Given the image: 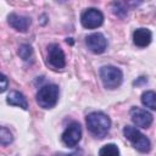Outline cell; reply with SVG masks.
<instances>
[{"mask_svg":"<svg viewBox=\"0 0 156 156\" xmlns=\"http://www.w3.org/2000/svg\"><path fill=\"white\" fill-rule=\"evenodd\" d=\"M89 132L96 138H105L111 128V119L107 115L100 111L91 112L85 118Z\"/></svg>","mask_w":156,"mask_h":156,"instance_id":"obj_1","label":"cell"},{"mask_svg":"<svg viewBox=\"0 0 156 156\" xmlns=\"http://www.w3.org/2000/svg\"><path fill=\"white\" fill-rule=\"evenodd\" d=\"M58 95H60V89L56 84H46L38 90L35 95V100L40 107L48 110L56 106L58 101Z\"/></svg>","mask_w":156,"mask_h":156,"instance_id":"obj_2","label":"cell"},{"mask_svg":"<svg viewBox=\"0 0 156 156\" xmlns=\"http://www.w3.org/2000/svg\"><path fill=\"white\" fill-rule=\"evenodd\" d=\"M100 79L106 89H117L123 82V73L118 67L112 65H106L100 68Z\"/></svg>","mask_w":156,"mask_h":156,"instance_id":"obj_3","label":"cell"},{"mask_svg":"<svg viewBox=\"0 0 156 156\" xmlns=\"http://www.w3.org/2000/svg\"><path fill=\"white\" fill-rule=\"evenodd\" d=\"M123 135L126 139L130 141L134 149H136L139 152H149L151 150V143L146 135H144L139 129L132 126H126L123 128Z\"/></svg>","mask_w":156,"mask_h":156,"instance_id":"obj_4","label":"cell"},{"mask_svg":"<svg viewBox=\"0 0 156 156\" xmlns=\"http://www.w3.org/2000/svg\"><path fill=\"white\" fill-rule=\"evenodd\" d=\"M80 23L87 29H95L104 23V15L98 9L89 7L82 12Z\"/></svg>","mask_w":156,"mask_h":156,"instance_id":"obj_5","label":"cell"},{"mask_svg":"<svg viewBox=\"0 0 156 156\" xmlns=\"http://www.w3.org/2000/svg\"><path fill=\"white\" fill-rule=\"evenodd\" d=\"M82 139V127L78 122H71L61 135L62 143L68 147H74Z\"/></svg>","mask_w":156,"mask_h":156,"instance_id":"obj_6","label":"cell"},{"mask_svg":"<svg viewBox=\"0 0 156 156\" xmlns=\"http://www.w3.org/2000/svg\"><path fill=\"white\" fill-rule=\"evenodd\" d=\"M48 62L55 69H62L66 66L65 52L58 44H50L48 46Z\"/></svg>","mask_w":156,"mask_h":156,"instance_id":"obj_7","label":"cell"},{"mask_svg":"<svg viewBox=\"0 0 156 156\" xmlns=\"http://www.w3.org/2000/svg\"><path fill=\"white\" fill-rule=\"evenodd\" d=\"M129 115L132 122L139 128H149L154 121V117L149 111L140 108L138 106H133L129 111Z\"/></svg>","mask_w":156,"mask_h":156,"instance_id":"obj_8","label":"cell"},{"mask_svg":"<svg viewBox=\"0 0 156 156\" xmlns=\"http://www.w3.org/2000/svg\"><path fill=\"white\" fill-rule=\"evenodd\" d=\"M88 49L94 54H102L107 48V39L102 33H91L85 38Z\"/></svg>","mask_w":156,"mask_h":156,"instance_id":"obj_9","label":"cell"},{"mask_svg":"<svg viewBox=\"0 0 156 156\" xmlns=\"http://www.w3.org/2000/svg\"><path fill=\"white\" fill-rule=\"evenodd\" d=\"M7 22L10 24V27H12L17 32H27L29 26H30V18L27 17V16H23V15H18V13H10L7 16Z\"/></svg>","mask_w":156,"mask_h":156,"instance_id":"obj_10","label":"cell"},{"mask_svg":"<svg viewBox=\"0 0 156 156\" xmlns=\"http://www.w3.org/2000/svg\"><path fill=\"white\" fill-rule=\"evenodd\" d=\"M152 40V33L147 28H138L133 32V43L138 48H146Z\"/></svg>","mask_w":156,"mask_h":156,"instance_id":"obj_11","label":"cell"},{"mask_svg":"<svg viewBox=\"0 0 156 156\" xmlns=\"http://www.w3.org/2000/svg\"><path fill=\"white\" fill-rule=\"evenodd\" d=\"M6 102L9 105H12V106H18V107H21L23 110L28 108V102H27L26 96L22 93L16 91V90L10 91V94L6 98Z\"/></svg>","mask_w":156,"mask_h":156,"instance_id":"obj_12","label":"cell"},{"mask_svg":"<svg viewBox=\"0 0 156 156\" xmlns=\"http://www.w3.org/2000/svg\"><path fill=\"white\" fill-rule=\"evenodd\" d=\"M141 104L150 110H156V94L154 90H147L141 94Z\"/></svg>","mask_w":156,"mask_h":156,"instance_id":"obj_13","label":"cell"},{"mask_svg":"<svg viewBox=\"0 0 156 156\" xmlns=\"http://www.w3.org/2000/svg\"><path fill=\"white\" fill-rule=\"evenodd\" d=\"M99 156H119V149L115 144H106L99 150Z\"/></svg>","mask_w":156,"mask_h":156,"instance_id":"obj_14","label":"cell"},{"mask_svg":"<svg viewBox=\"0 0 156 156\" xmlns=\"http://www.w3.org/2000/svg\"><path fill=\"white\" fill-rule=\"evenodd\" d=\"M13 140V136H12V133L10 132L9 128L6 127H2L0 126V145H10Z\"/></svg>","mask_w":156,"mask_h":156,"instance_id":"obj_15","label":"cell"},{"mask_svg":"<svg viewBox=\"0 0 156 156\" xmlns=\"http://www.w3.org/2000/svg\"><path fill=\"white\" fill-rule=\"evenodd\" d=\"M18 55L23 61H28L33 55V49L28 44H22L18 49Z\"/></svg>","mask_w":156,"mask_h":156,"instance_id":"obj_16","label":"cell"},{"mask_svg":"<svg viewBox=\"0 0 156 156\" xmlns=\"http://www.w3.org/2000/svg\"><path fill=\"white\" fill-rule=\"evenodd\" d=\"M112 9H113V13L121 18H124L127 16V9L124 7V5L122 2H113L112 4Z\"/></svg>","mask_w":156,"mask_h":156,"instance_id":"obj_17","label":"cell"},{"mask_svg":"<svg viewBox=\"0 0 156 156\" xmlns=\"http://www.w3.org/2000/svg\"><path fill=\"white\" fill-rule=\"evenodd\" d=\"M7 88H9V79H7V77L5 74H2L0 72V93L6 91Z\"/></svg>","mask_w":156,"mask_h":156,"instance_id":"obj_18","label":"cell"},{"mask_svg":"<svg viewBox=\"0 0 156 156\" xmlns=\"http://www.w3.org/2000/svg\"><path fill=\"white\" fill-rule=\"evenodd\" d=\"M54 156H83V151L80 149L71 152V154H62V152H58V154H55Z\"/></svg>","mask_w":156,"mask_h":156,"instance_id":"obj_19","label":"cell"}]
</instances>
